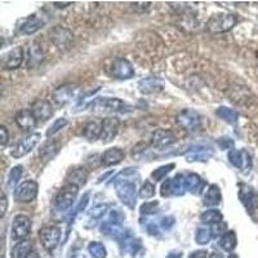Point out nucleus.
<instances>
[{
  "label": "nucleus",
  "mask_w": 258,
  "mask_h": 258,
  "mask_svg": "<svg viewBox=\"0 0 258 258\" xmlns=\"http://www.w3.org/2000/svg\"><path fill=\"white\" fill-rule=\"evenodd\" d=\"M135 174H137V168L131 167L121 170L115 178L111 179L116 190L117 198L120 199L124 206L131 209L135 208L136 200H137V186L132 179Z\"/></svg>",
  "instance_id": "f257e3e1"
},
{
  "label": "nucleus",
  "mask_w": 258,
  "mask_h": 258,
  "mask_svg": "<svg viewBox=\"0 0 258 258\" xmlns=\"http://www.w3.org/2000/svg\"><path fill=\"white\" fill-rule=\"evenodd\" d=\"M238 22L236 15L232 13H218L213 15L207 22V30L211 34H222L232 29Z\"/></svg>",
  "instance_id": "f03ea898"
},
{
  "label": "nucleus",
  "mask_w": 258,
  "mask_h": 258,
  "mask_svg": "<svg viewBox=\"0 0 258 258\" xmlns=\"http://www.w3.org/2000/svg\"><path fill=\"white\" fill-rule=\"evenodd\" d=\"M106 71L110 77L119 80L132 79L136 74L133 64L123 57H116V58L111 59L109 66L106 68Z\"/></svg>",
  "instance_id": "7ed1b4c3"
},
{
  "label": "nucleus",
  "mask_w": 258,
  "mask_h": 258,
  "mask_svg": "<svg viewBox=\"0 0 258 258\" xmlns=\"http://www.w3.org/2000/svg\"><path fill=\"white\" fill-rule=\"evenodd\" d=\"M187 191V182L186 174H177L173 178H167L161 185L160 194L163 198L181 197Z\"/></svg>",
  "instance_id": "20e7f679"
},
{
  "label": "nucleus",
  "mask_w": 258,
  "mask_h": 258,
  "mask_svg": "<svg viewBox=\"0 0 258 258\" xmlns=\"http://www.w3.org/2000/svg\"><path fill=\"white\" fill-rule=\"evenodd\" d=\"M79 187L75 185H64L61 190L57 194L56 199H54V207L59 212H66L74 206V203L77 200Z\"/></svg>",
  "instance_id": "39448f33"
},
{
  "label": "nucleus",
  "mask_w": 258,
  "mask_h": 258,
  "mask_svg": "<svg viewBox=\"0 0 258 258\" xmlns=\"http://www.w3.org/2000/svg\"><path fill=\"white\" fill-rule=\"evenodd\" d=\"M93 107L96 112H125L132 109L124 101L119 98H110V97L97 98L93 102Z\"/></svg>",
  "instance_id": "423d86ee"
},
{
  "label": "nucleus",
  "mask_w": 258,
  "mask_h": 258,
  "mask_svg": "<svg viewBox=\"0 0 258 258\" xmlns=\"http://www.w3.org/2000/svg\"><path fill=\"white\" fill-rule=\"evenodd\" d=\"M49 38L53 41V44L56 45L59 50L66 52L73 47L74 35L73 32L66 27H62L59 25L54 26L49 31Z\"/></svg>",
  "instance_id": "0eeeda50"
},
{
  "label": "nucleus",
  "mask_w": 258,
  "mask_h": 258,
  "mask_svg": "<svg viewBox=\"0 0 258 258\" xmlns=\"http://www.w3.org/2000/svg\"><path fill=\"white\" fill-rule=\"evenodd\" d=\"M39 239L44 246V249H47L48 252H53L61 239V229L56 225L45 226L39 231Z\"/></svg>",
  "instance_id": "6e6552de"
},
{
  "label": "nucleus",
  "mask_w": 258,
  "mask_h": 258,
  "mask_svg": "<svg viewBox=\"0 0 258 258\" xmlns=\"http://www.w3.org/2000/svg\"><path fill=\"white\" fill-rule=\"evenodd\" d=\"M39 185L32 179H27V181L22 182L17 187L15 188V200L17 203H31L32 200L38 197Z\"/></svg>",
  "instance_id": "1a4fd4ad"
},
{
  "label": "nucleus",
  "mask_w": 258,
  "mask_h": 258,
  "mask_svg": "<svg viewBox=\"0 0 258 258\" xmlns=\"http://www.w3.org/2000/svg\"><path fill=\"white\" fill-rule=\"evenodd\" d=\"M177 123L182 129H185L187 132H195L200 128L202 124V117L199 112L192 109H183L177 115Z\"/></svg>",
  "instance_id": "9d476101"
},
{
  "label": "nucleus",
  "mask_w": 258,
  "mask_h": 258,
  "mask_svg": "<svg viewBox=\"0 0 258 258\" xmlns=\"http://www.w3.org/2000/svg\"><path fill=\"white\" fill-rule=\"evenodd\" d=\"M41 135L40 133H31V135L26 136L25 138H22L17 145H16L15 149L12 150V156L16 159L24 158L27 154H30L32 150L35 149L36 145L40 141Z\"/></svg>",
  "instance_id": "9b49d317"
},
{
  "label": "nucleus",
  "mask_w": 258,
  "mask_h": 258,
  "mask_svg": "<svg viewBox=\"0 0 258 258\" xmlns=\"http://www.w3.org/2000/svg\"><path fill=\"white\" fill-rule=\"evenodd\" d=\"M227 156H229L230 163L241 172H249L252 169V158L246 150L232 149L231 151H229Z\"/></svg>",
  "instance_id": "f8f14e48"
},
{
  "label": "nucleus",
  "mask_w": 258,
  "mask_h": 258,
  "mask_svg": "<svg viewBox=\"0 0 258 258\" xmlns=\"http://www.w3.org/2000/svg\"><path fill=\"white\" fill-rule=\"evenodd\" d=\"M119 119L115 116L105 117L101 123L100 140L103 144H110L119 132Z\"/></svg>",
  "instance_id": "ddd939ff"
},
{
  "label": "nucleus",
  "mask_w": 258,
  "mask_h": 258,
  "mask_svg": "<svg viewBox=\"0 0 258 258\" xmlns=\"http://www.w3.org/2000/svg\"><path fill=\"white\" fill-rule=\"evenodd\" d=\"M31 231V220L25 214H18L13 218L12 223V236L17 240H22L29 236Z\"/></svg>",
  "instance_id": "4468645a"
},
{
  "label": "nucleus",
  "mask_w": 258,
  "mask_h": 258,
  "mask_svg": "<svg viewBox=\"0 0 258 258\" xmlns=\"http://www.w3.org/2000/svg\"><path fill=\"white\" fill-rule=\"evenodd\" d=\"M25 58V53L22 47H15L7 52L2 58V66L6 70H16L22 64Z\"/></svg>",
  "instance_id": "2eb2a0df"
},
{
  "label": "nucleus",
  "mask_w": 258,
  "mask_h": 258,
  "mask_svg": "<svg viewBox=\"0 0 258 258\" xmlns=\"http://www.w3.org/2000/svg\"><path fill=\"white\" fill-rule=\"evenodd\" d=\"M165 88L164 80L159 77H147L138 82V91L142 94L160 93Z\"/></svg>",
  "instance_id": "dca6fc26"
},
{
  "label": "nucleus",
  "mask_w": 258,
  "mask_h": 258,
  "mask_svg": "<svg viewBox=\"0 0 258 258\" xmlns=\"http://www.w3.org/2000/svg\"><path fill=\"white\" fill-rule=\"evenodd\" d=\"M101 231H102L103 235L110 236V238L115 239L117 241H125L129 239V234L126 232V230L116 221H114V222L109 221V222L102 223Z\"/></svg>",
  "instance_id": "f3484780"
},
{
  "label": "nucleus",
  "mask_w": 258,
  "mask_h": 258,
  "mask_svg": "<svg viewBox=\"0 0 258 258\" xmlns=\"http://www.w3.org/2000/svg\"><path fill=\"white\" fill-rule=\"evenodd\" d=\"M31 112L34 114V116L36 117L38 123H45L47 120H49L53 115V106L52 103L48 102L47 100H38L32 103L31 106Z\"/></svg>",
  "instance_id": "a211bd4d"
},
{
  "label": "nucleus",
  "mask_w": 258,
  "mask_h": 258,
  "mask_svg": "<svg viewBox=\"0 0 258 258\" xmlns=\"http://www.w3.org/2000/svg\"><path fill=\"white\" fill-rule=\"evenodd\" d=\"M213 154L214 151L212 147L198 145V146L190 147L186 151L185 158L188 163H192V161H207L213 156Z\"/></svg>",
  "instance_id": "6ab92c4d"
},
{
  "label": "nucleus",
  "mask_w": 258,
  "mask_h": 258,
  "mask_svg": "<svg viewBox=\"0 0 258 258\" xmlns=\"http://www.w3.org/2000/svg\"><path fill=\"white\" fill-rule=\"evenodd\" d=\"M75 84H62L59 85L58 88L54 89L53 92V101L56 103L57 106H64L68 105L69 102L71 101V98L74 97V93H75Z\"/></svg>",
  "instance_id": "aec40b11"
},
{
  "label": "nucleus",
  "mask_w": 258,
  "mask_h": 258,
  "mask_svg": "<svg viewBox=\"0 0 258 258\" xmlns=\"http://www.w3.org/2000/svg\"><path fill=\"white\" fill-rule=\"evenodd\" d=\"M45 24H47V20H45L44 16L32 15L21 25L20 32L22 35H32V34L38 32L41 27H44Z\"/></svg>",
  "instance_id": "412c9836"
},
{
  "label": "nucleus",
  "mask_w": 258,
  "mask_h": 258,
  "mask_svg": "<svg viewBox=\"0 0 258 258\" xmlns=\"http://www.w3.org/2000/svg\"><path fill=\"white\" fill-rule=\"evenodd\" d=\"M176 142V136L169 129H158L153 135V146L155 149H165Z\"/></svg>",
  "instance_id": "4be33fe9"
},
{
  "label": "nucleus",
  "mask_w": 258,
  "mask_h": 258,
  "mask_svg": "<svg viewBox=\"0 0 258 258\" xmlns=\"http://www.w3.org/2000/svg\"><path fill=\"white\" fill-rule=\"evenodd\" d=\"M88 174V169L85 167H82V165L80 167H74L68 172L66 181H68L69 185H75L78 187H82L87 183Z\"/></svg>",
  "instance_id": "5701e85b"
},
{
  "label": "nucleus",
  "mask_w": 258,
  "mask_h": 258,
  "mask_svg": "<svg viewBox=\"0 0 258 258\" xmlns=\"http://www.w3.org/2000/svg\"><path fill=\"white\" fill-rule=\"evenodd\" d=\"M125 158V153L119 147H112V149L106 150L103 155L101 156V163L103 167H112L124 160Z\"/></svg>",
  "instance_id": "b1692460"
},
{
  "label": "nucleus",
  "mask_w": 258,
  "mask_h": 258,
  "mask_svg": "<svg viewBox=\"0 0 258 258\" xmlns=\"http://www.w3.org/2000/svg\"><path fill=\"white\" fill-rule=\"evenodd\" d=\"M16 124L24 131H31L38 125V120L31 112V110H21L15 117Z\"/></svg>",
  "instance_id": "393cba45"
},
{
  "label": "nucleus",
  "mask_w": 258,
  "mask_h": 258,
  "mask_svg": "<svg viewBox=\"0 0 258 258\" xmlns=\"http://www.w3.org/2000/svg\"><path fill=\"white\" fill-rule=\"evenodd\" d=\"M239 199H240L241 204L245 207V209L248 211V213L252 214L253 206H254V190L253 187H250L249 185H245V183H240L239 185Z\"/></svg>",
  "instance_id": "a878e982"
},
{
  "label": "nucleus",
  "mask_w": 258,
  "mask_h": 258,
  "mask_svg": "<svg viewBox=\"0 0 258 258\" xmlns=\"http://www.w3.org/2000/svg\"><path fill=\"white\" fill-rule=\"evenodd\" d=\"M221 200H222V195H221L220 187L217 185H211L204 195L203 204L207 207H217Z\"/></svg>",
  "instance_id": "bb28decb"
},
{
  "label": "nucleus",
  "mask_w": 258,
  "mask_h": 258,
  "mask_svg": "<svg viewBox=\"0 0 258 258\" xmlns=\"http://www.w3.org/2000/svg\"><path fill=\"white\" fill-rule=\"evenodd\" d=\"M59 147H61L59 142L54 141V140H50V141L45 142V144L41 146L40 151H39V155H40V158L43 159V160L48 161L58 154Z\"/></svg>",
  "instance_id": "cd10ccee"
},
{
  "label": "nucleus",
  "mask_w": 258,
  "mask_h": 258,
  "mask_svg": "<svg viewBox=\"0 0 258 258\" xmlns=\"http://www.w3.org/2000/svg\"><path fill=\"white\" fill-rule=\"evenodd\" d=\"M101 135V124L96 120H88L83 126V136L88 141H96L100 140Z\"/></svg>",
  "instance_id": "c85d7f7f"
},
{
  "label": "nucleus",
  "mask_w": 258,
  "mask_h": 258,
  "mask_svg": "<svg viewBox=\"0 0 258 258\" xmlns=\"http://www.w3.org/2000/svg\"><path fill=\"white\" fill-rule=\"evenodd\" d=\"M186 182H187V191L194 194H200L206 188V182L200 178L197 173H187L186 174Z\"/></svg>",
  "instance_id": "c756f323"
},
{
  "label": "nucleus",
  "mask_w": 258,
  "mask_h": 258,
  "mask_svg": "<svg viewBox=\"0 0 258 258\" xmlns=\"http://www.w3.org/2000/svg\"><path fill=\"white\" fill-rule=\"evenodd\" d=\"M216 115H217L220 119H222L223 121L229 124H236L239 120V114L238 111H235L234 109H229V107H225V106H221L216 110Z\"/></svg>",
  "instance_id": "7c9ffc66"
},
{
  "label": "nucleus",
  "mask_w": 258,
  "mask_h": 258,
  "mask_svg": "<svg viewBox=\"0 0 258 258\" xmlns=\"http://www.w3.org/2000/svg\"><path fill=\"white\" fill-rule=\"evenodd\" d=\"M41 61H43V52H41L40 47L36 44L30 45L29 57H27V68H36Z\"/></svg>",
  "instance_id": "2f4dec72"
},
{
  "label": "nucleus",
  "mask_w": 258,
  "mask_h": 258,
  "mask_svg": "<svg viewBox=\"0 0 258 258\" xmlns=\"http://www.w3.org/2000/svg\"><path fill=\"white\" fill-rule=\"evenodd\" d=\"M223 216L218 209H209V211H206L204 213H202L200 216V221L206 225H216L218 222H222Z\"/></svg>",
  "instance_id": "473e14b6"
},
{
  "label": "nucleus",
  "mask_w": 258,
  "mask_h": 258,
  "mask_svg": "<svg viewBox=\"0 0 258 258\" xmlns=\"http://www.w3.org/2000/svg\"><path fill=\"white\" fill-rule=\"evenodd\" d=\"M236 244H238V238L235 231H227L220 240V246L226 252H232Z\"/></svg>",
  "instance_id": "72a5a7b5"
},
{
  "label": "nucleus",
  "mask_w": 258,
  "mask_h": 258,
  "mask_svg": "<svg viewBox=\"0 0 258 258\" xmlns=\"http://www.w3.org/2000/svg\"><path fill=\"white\" fill-rule=\"evenodd\" d=\"M32 250L31 241L24 240L20 241L12 249V258H26L27 254Z\"/></svg>",
  "instance_id": "f704fd0d"
},
{
  "label": "nucleus",
  "mask_w": 258,
  "mask_h": 258,
  "mask_svg": "<svg viewBox=\"0 0 258 258\" xmlns=\"http://www.w3.org/2000/svg\"><path fill=\"white\" fill-rule=\"evenodd\" d=\"M22 174H24V167H22V165H16V167H13L12 169L9 170L7 186H8L9 188L17 187L18 182H20Z\"/></svg>",
  "instance_id": "c9c22d12"
},
{
  "label": "nucleus",
  "mask_w": 258,
  "mask_h": 258,
  "mask_svg": "<svg viewBox=\"0 0 258 258\" xmlns=\"http://www.w3.org/2000/svg\"><path fill=\"white\" fill-rule=\"evenodd\" d=\"M213 238V234H212V230L209 227H199L197 230V234H195V240L200 245H206Z\"/></svg>",
  "instance_id": "e433bc0d"
},
{
  "label": "nucleus",
  "mask_w": 258,
  "mask_h": 258,
  "mask_svg": "<svg viewBox=\"0 0 258 258\" xmlns=\"http://www.w3.org/2000/svg\"><path fill=\"white\" fill-rule=\"evenodd\" d=\"M88 250L93 258H106V255H107L105 245L100 241H92L88 245Z\"/></svg>",
  "instance_id": "4c0bfd02"
},
{
  "label": "nucleus",
  "mask_w": 258,
  "mask_h": 258,
  "mask_svg": "<svg viewBox=\"0 0 258 258\" xmlns=\"http://www.w3.org/2000/svg\"><path fill=\"white\" fill-rule=\"evenodd\" d=\"M174 168H176V164H173V163H170V164H167V165H161V167H159L158 169H155L151 173V178L154 179V181H163V179L165 178V176L167 174L170 173V170H173Z\"/></svg>",
  "instance_id": "58836bf2"
},
{
  "label": "nucleus",
  "mask_w": 258,
  "mask_h": 258,
  "mask_svg": "<svg viewBox=\"0 0 258 258\" xmlns=\"http://www.w3.org/2000/svg\"><path fill=\"white\" fill-rule=\"evenodd\" d=\"M155 185H154L153 182L151 181H145L144 185L141 186V188H140V197L142 198V199H150V198H153L154 195H155Z\"/></svg>",
  "instance_id": "ea45409f"
},
{
  "label": "nucleus",
  "mask_w": 258,
  "mask_h": 258,
  "mask_svg": "<svg viewBox=\"0 0 258 258\" xmlns=\"http://www.w3.org/2000/svg\"><path fill=\"white\" fill-rule=\"evenodd\" d=\"M106 212H109V206L107 204H100V206H96L91 209L89 212V218L91 220H100L106 214Z\"/></svg>",
  "instance_id": "a19ab883"
},
{
  "label": "nucleus",
  "mask_w": 258,
  "mask_h": 258,
  "mask_svg": "<svg viewBox=\"0 0 258 258\" xmlns=\"http://www.w3.org/2000/svg\"><path fill=\"white\" fill-rule=\"evenodd\" d=\"M69 121L64 119V117H59V119H57L54 123L52 124V125L49 126V129L47 131V137H50V136H54L56 133H58L59 131H62V129L64 128V126H68Z\"/></svg>",
  "instance_id": "79ce46f5"
},
{
  "label": "nucleus",
  "mask_w": 258,
  "mask_h": 258,
  "mask_svg": "<svg viewBox=\"0 0 258 258\" xmlns=\"http://www.w3.org/2000/svg\"><path fill=\"white\" fill-rule=\"evenodd\" d=\"M159 211V202H146L140 208L142 216H151Z\"/></svg>",
  "instance_id": "37998d69"
},
{
  "label": "nucleus",
  "mask_w": 258,
  "mask_h": 258,
  "mask_svg": "<svg viewBox=\"0 0 258 258\" xmlns=\"http://www.w3.org/2000/svg\"><path fill=\"white\" fill-rule=\"evenodd\" d=\"M212 234L213 236H217V235H225L227 232V223L226 222H218L216 225L212 226Z\"/></svg>",
  "instance_id": "c03bdc74"
},
{
  "label": "nucleus",
  "mask_w": 258,
  "mask_h": 258,
  "mask_svg": "<svg viewBox=\"0 0 258 258\" xmlns=\"http://www.w3.org/2000/svg\"><path fill=\"white\" fill-rule=\"evenodd\" d=\"M8 141H9L8 129H7L4 125H2L0 126V145H2V147L6 146V145L8 144Z\"/></svg>",
  "instance_id": "a18cd8bd"
},
{
  "label": "nucleus",
  "mask_w": 258,
  "mask_h": 258,
  "mask_svg": "<svg viewBox=\"0 0 258 258\" xmlns=\"http://www.w3.org/2000/svg\"><path fill=\"white\" fill-rule=\"evenodd\" d=\"M174 222H176V220H174L172 216H167V217L161 218V220H160V226L163 227V229L169 230L170 227H173Z\"/></svg>",
  "instance_id": "49530a36"
},
{
  "label": "nucleus",
  "mask_w": 258,
  "mask_h": 258,
  "mask_svg": "<svg viewBox=\"0 0 258 258\" xmlns=\"http://www.w3.org/2000/svg\"><path fill=\"white\" fill-rule=\"evenodd\" d=\"M88 203H89V192H87L84 194L82 199H80L79 206H78V212H84L85 208H87V206H88Z\"/></svg>",
  "instance_id": "de8ad7c7"
},
{
  "label": "nucleus",
  "mask_w": 258,
  "mask_h": 258,
  "mask_svg": "<svg viewBox=\"0 0 258 258\" xmlns=\"http://www.w3.org/2000/svg\"><path fill=\"white\" fill-rule=\"evenodd\" d=\"M220 146L222 150H230V151H231L232 147H234V142H232L230 138H227V140H226V138H221Z\"/></svg>",
  "instance_id": "09e8293b"
},
{
  "label": "nucleus",
  "mask_w": 258,
  "mask_h": 258,
  "mask_svg": "<svg viewBox=\"0 0 258 258\" xmlns=\"http://www.w3.org/2000/svg\"><path fill=\"white\" fill-rule=\"evenodd\" d=\"M207 255H208V252L202 249V250H195V252H192L188 258H207Z\"/></svg>",
  "instance_id": "8fccbe9b"
},
{
  "label": "nucleus",
  "mask_w": 258,
  "mask_h": 258,
  "mask_svg": "<svg viewBox=\"0 0 258 258\" xmlns=\"http://www.w3.org/2000/svg\"><path fill=\"white\" fill-rule=\"evenodd\" d=\"M0 204H2V209H0V217H4V214H6L7 212V206H8V202H7V197L3 194V197H2V202H0Z\"/></svg>",
  "instance_id": "3c124183"
},
{
  "label": "nucleus",
  "mask_w": 258,
  "mask_h": 258,
  "mask_svg": "<svg viewBox=\"0 0 258 258\" xmlns=\"http://www.w3.org/2000/svg\"><path fill=\"white\" fill-rule=\"evenodd\" d=\"M147 231H149L150 235H158L159 234L158 226H155V223H150V225L147 226Z\"/></svg>",
  "instance_id": "603ef678"
},
{
  "label": "nucleus",
  "mask_w": 258,
  "mask_h": 258,
  "mask_svg": "<svg viewBox=\"0 0 258 258\" xmlns=\"http://www.w3.org/2000/svg\"><path fill=\"white\" fill-rule=\"evenodd\" d=\"M252 216L255 218V221H258V197H255L254 199V206H253Z\"/></svg>",
  "instance_id": "864d4df0"
},
{
  "label": "nucleus",
  "mask_w": 258,
  "mask_h": 258,
  "mask_svg": "<svg viewBox=\"0 0 258 258\" xmlns=\"http://www.w3.org/2000/svg\"><path fill=\"white\" fill-rule=\"evenodd\" d=\"M71 2H66V3H59V2H54L53 3V6L57 7V8H64V7H68V6H71Z\"/></svg>",
  "instance_id": "5fc2aeb1"
},
{
  "label": "nucleus",
  "mask_w": 258,
  "mask_h": 258,
  "mask_svg": "<svg viewBox=\"0 0 258 258\" xmlns=\"http://www.w3.org/2000/svg\"><path fill=\"white\" fill-rule=\"evenodd\" d=\"M110 174H112V170H109V172H107V173H105V174H103V176H101L100 178H98V182H102V181H105V179L107 178V177H109Z\"/></svg>",
  "instance_id": "6e6d98bb"
},
{
  "label": "nucleus",
  "mask_w": 258,
  "mask_h": 258,
  "mask_svg": "<svg viewBox=\"0 0 258 258\" xmlns=\"http://www.w3.org/2000/svg\"><path fill=\"white\" fill-rule=\"evenodd\" d=\"M209 258H223V255L222 253L220 252H213L211 255H209Z\"/></svg>",
  "instance_id": "4d7b16f0"
},
{
  "label": "nucleus",
  "mask_w": 258,
  "mask_h": 258,
  "mask_svg": "<svg viewBox=\"0 0 258 258\" xmlns=\"http://www.w3.org/2000/svg\"><path fill=\"white\" fill-rule=\"evenodd\" d=\"M26 258H39V254L35 252V250H31V252H30L29 254H27Z\"/></svg>",
  "instance_id": "13d9d810"
},
{
  "label": "nucleus",
  "mask_w": 258,
  "mask_h": 258,
  "mask_svg": "<svg viewBox=\"0 0 258 258\" xmlns=\"http://www.w3.org/2000/svg\"><path fill=\"white\" fill-rule=\"evenodd\" d=\"M229 258H238V257H236V255H234V254H232V255H230Z\"/></svg>",
  "instance_id": "bf43d9fd"
}]
</instances>
